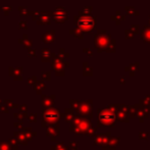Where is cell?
<instances>
[{
  "mask_svg": "<svg viewBox=\"0 0 150 150\" xmlns=\"http://www.w3.org/2000/svg\"><path fill=\"white\" fill-rule=\"evenodd\" d=\"M58 115H59V113H58L57 109H47V110L43 112L44 120L49 122H53L55 120H57Z\"/></svg>",
  "mask_w": 150,
  "mask_h": 150,
  "instance_id": "7a4b0ae2",
  "label": "cell"
},
{
  "mask_svg": "<svg viewBox=\"0 0 150 150\" xmlns=\"http://www.w3.org/2000/svg\"><path fill=\"white\" fill-rule=\"evenodd\" d=\"M0 150H11L10 144L6 142H0Z\"/></svg>",
  "mask_w": 150,
  "mask_h": 150,
  "instance_id": "277c9868",
  "label": "cell"
},
{
  "mask_svg": "<svg viewBox=\"0 0 150 150\" xmlns=\"http://www.w3.org/2000/svg\"><path fill=\"white\" fill-rule=\"evenodd\" d=\"M115 115L110 110H101L99 112V120L102 122L103 125H110L115 122Z\"/></svg>",
  "mask_w": 150,
  "mask_h": 150,
  "instance_id": "6da1fadb",
  "label": "cell"
},
{
  "mask_svg": "<svg viewBox=\"0 0 150 150\" xmlns=\"http://www.w3.org/2000/svg\"><path fill=\"white\" fill-rule=\"evenodd\" d=\"M79 25H80L81 27H83L84 29L88 30V29L93 28V25H94V22H93V20H91L90 18H82V20L79 22Z\"/></svg>",
  "mask_w": 150,
  "mask_h": 150,
  "instance_id": "3957f363",
  "label": "cell"
}]
</instances>
